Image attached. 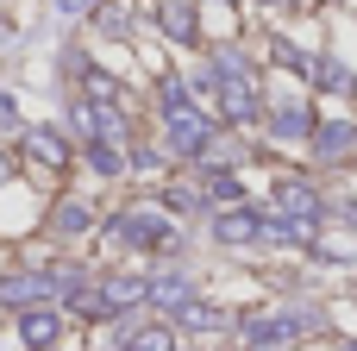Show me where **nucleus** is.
<instances>
[{"mask_svg": "<svg viewBox=\"0 0 357 351\" xmlns=\"http://www.w3.org/2000/svg\"><path fill=\"white\" fill-rule=\"evenodd\" d=\"M19 333H25V345H50V339H56V320H50V314H25Z\"/></svg>", "mask_w": 357, "mask_h": 351, "instance_id": "obj_1", "label": "nucleus"}, {"mask_svg": "<svg viewBox=\"0 0 357 351\" xmlns=\"http://www.w3.org/2000/svg\"><path fill=\"white\" fill-rule=\"evenodd\" d=\"M132 351H169V333H138Z\"/></svg>", "mask_w": 357, "mask_h": 351, "instance_id": "obj_2", "label": "nucleus"}]
</instances>
